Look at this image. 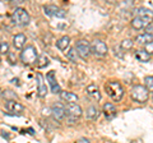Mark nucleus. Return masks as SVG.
Instances as JSON below:
<instances>
[{
  "label": "nucleus",
  "mask_w": 153,
  "mask_h": 143,
  "mask_svg": "<svg viewBox=\"0 0 153 143\" xmlns=\"http://www.w3.org/2000/svg\"><path fill=\"white\" fill-rule=\"evenodd\" d=\"M84 115H85V118H87L88 120L94 121V120H97L98 116H100V110H98L97 106H94V105H91V106L87 107V110H85Z\"/></svg>",
  "instance_id": "nucleus-18"
},
{
  "label": "nucleus",
  "mask_w": 153,
  "mask_h": 143,
  "mask_svg": "<svg viewBox=\"0 0 153 143\" xmlns=\"http://www.w3.org/2000/svg\"><path fill=\"white\" fill-rule=\"evenodd\" d=\"M74 49L76 51V55L84 60H87L89 58V55L92 54V51H91V44L87 40H78Z\"/></svg>",
  "instance_id": "nucleus-6"
},
{
  "label": "nucleus",
  "mask_w": 153,
  "mask_h": 143,
  "mask_svg": "<svg viewBox=\"0 0 153 143\" xmlns=\"http://www.w3.org/2000/svg\"><path fill=\"white\" fill-rule=\"evenodd\" d=\"M51 115L55 120H64L65 119V105L61 102H54L51 106Z\"/></svg>",
  "instance_id": "nucleus-9"
},
{
  "label": "nucleus",
  "mask_w": 153,
  "mask_h": 143,
  "mask_svg": "<svg viewBox=\"0 0 153 143\" xmlns=\"http://www.w3.org/2000/svg\"><path fill=\"white\" fill-rule=\"evenodd\" d=\"M91 51H92L93 55L102 58V56H106L108 54V47L103 40L96 39L91 42Z\"/></svg>",
  "instance_id": "nucleus-5"
},
{
  "label": "nucleus",
  "mask_w": 153,
  "mask_h": 143,
  "mask_svg": "<svg viewBox=\"0 0 153 143\" xmlns=\"http://www.w3.org/2000/svg\"><path fill=\"white\" fill-rule=\"evenodd\" d=\"M70 45V37L69 36H63L56 41V47L61 51H65Z\"/></svg>",
  "instance_id": "nucleus-21"
},
{
  "label": "nucleus",
  "mask_w": 153,
  "mask_h": 143,
  "mask_svg": "<svg viewBox=\"0 0 153 143\" xmlns=\"http://www.w3.org/2000/svg\"><path fill=\"white\" fill-rule=\"evenodd\" d=\"M137 17H140L144 21H147L148 23H152V21H153V10L149 9V8H146V7H139L137 9Z\"/></svg>",
  "instance_id": "nucleus-16"
},
{
  "label": "nucleus",
  "mask_w": 153,
  "mask_h": 143,
  "mask_svg": "<svg viewBox=\"0 0 153 143\" xmlns=\"http://www.w3.org/2000/svg\"><path fill=\"white\" fill-rule=\"evenodd\" d=\"M26 42H27V37L25 33H17L16 36H13L12 45L16 50H23L26 46Z\"/></svg>",
  "instance_id": "nucleus-15"
},
{
  "label": "nucleus",
  "mask_w": 153,
  "mask_h": 143,
  "mask_svg": "<svg viewBox=\"0 0 153 143\" xmlns=\"http://www.w3.org/2000/svg\"><path fill=\"white\" fill-rule=\"evenodd\" d=\"M133 46H134V42L130 39H125V40H123L120 42V47H121V50H124V51H130L133 49Z\"/></svg>",
  "instance_id": "nucleus-24"
},
{
  "label": "nucleus",
  "mask_w": 153,
  "mask_h": 143,
  "mask_svg": "<svg viewBox=\"0 0 153 143\" xmlns=\"http://www.w3.org/2000/svg\"><path fill=\"white\" fill-rule=\"evenodd\" d=\"M50 64V60L49 58L45 55V54H41V55H38V58H37V61H36V66L37 68H45V66H47Z\"/></svg>",
  "instance_id": "nucleus-23"
},
{
  "label": "nucleus",
  "mask_w": 153,
  "mask_h": 143,
  "mask_svg": "<svg viewBox=\"0 0 153 143\" xmlns=\"http://www.w3.org/2000/svg\"><path fill=\"white\" fill-rule=\"evenodd\" d=\"M8 60H9V63L10 64H17V56L13 54V52H9L8 54Z\"/></svg>",
  "instance_id": "nucleus-30"
},
{
  "label": "nucleus",
  "mask_w": 153,
  "mask_h": 143,
  "mask_svg": "<svg viewBox=\"0 0 153 143\" xmlns=\"http://www.w3.org/2000/svg\"><path fill=\"white\" fill-rule=\"evenodd\" d=\"M134 56H135V59L138 61H140V63H148V61L151 60V55L148 54L144 49L135 50V52H134Z\"/></svg>",
  "instance_id": "nucleus-20"
},
{
  "label": "nucleus",
  "mask_w": 153,
  "mask_h": 143,
  "mask_svg": "<svg viewBox=\"0 0 153 143\" xmlns=\"http://www.w3.org/2000/svg\"><path fill=\"white\" fill-rule=\"evenodd\" d=\"M12 22L17 26L21 27H26L30 25L31 22V17L25 8H16L12 13Z\"/></svg>",
  "instance_id": "nucleus-4"
},
{
  "label": "nucleus",
  "mask_w": 153,
  "mask_h": 143,
  "mask_svg": "<svg viewBox=\"0 0 153 143\" xmlns=\"http://www.w3.org/2000/svg\"><path fill=\"white\" fill-rule=\"evenodd\" d=\"M102 114L105 115V118L107 120H111L115 116L117 115V109H116V105L115 104H111V102H106L103 104L102 106Z\"/></svg>",
  "instance_id": "nucleus-14"
},
{
  "label": "nucleus",
  "mask_w": 153,
  "mask_h": 143,
  "mask_svg": "<svg viewBox=\"0 0 153 143\" xmlns=\"http://www.w3.org/2000/svg\"><path fill=\"white\" fill-rule=\"evenodd\" d=\"M4 106H5L7 110L12 114H21V112L25 111V106H23L21 102L16 101V100H5Z\"/></svg>",
  "instance_id": "nucleus-13"
},
{
  "label": "nucleus",
  "mask_w": 153,
  "mask_h": 143,
  "mask_svg": "<svg viewBox=\"0 0 153 143\" xmlns=\"http://www.w3.org/2000/svg\"><path fill=\"white\" fill-rule=\"evenodd\" d=\"M38 58V51L33 45H28L22 50L19 59L25 65H35Z\"/></svg>",
  "instance_id": "nucleus-3"
},
{
  "label": "nucleus",
  "mask_w": 153,
  "mask_h": 143,
  "mask_svg": "<svg viewBox=\"0 0 153 143\" xmlns=\"http://www.w3.org/2000/svg\"><path fill=\"white\" fill-rule=\"evenodd\" d=\"M9 49H10V46H9V42L7 41H0V55H8L9 52Z\"/></svg>",
  "instance_id": "nucleus-25"
},
{
  "label": "nucleus",
  "mask_w": 153,
  "mask_h": 143,
  "mask_svg": "<svg viewBox=\"0 0 153 143\" xmlns=\"http://www.w3.org/2000/svg\"><path fill=\"white\" fill-rule=\"evenodd\" d=\"M66 56H68L69 60H71L73 63H75L76 61V51H75V49H70L69 52H66Z\"/></svg>",
  "instance_id": "nucleus-28"
},
{
  "label": "nucleus",
  "mask_w": 153,
  "mask_h": 143,
  "mask_svg": "<svg viewBox=\"0 0 153 143\" xmlns=\"http://www.w3.org/2000/svg\"><path fill=\"white\" fill-rule=\"evenodd\" d=\"M44 12H45L46 16H49V17H55V18H65L66 17V12L64 9H61L56 5H52V4L45 5Z\"/></svg>",
  "instance_id": "nucleus-8"
},
{
  "label": "nucleus",
  "mask_w": 153,
  "mask_h": 143,
  "mask_svg": "<svg viewBox=\"0 0 153 143\" xmlns=\"http://www.w3.org/2000/svg\"><path fill=\"white\" fill-rule=\"evenodd\" d=\"M3 96V91H1V88H0V97Z\"/></svg>",
  "instance_id": "nucleus-33"
},
{
  "label": "nucleus",
  "mask_w": 153,
  "mask_h": 143,
  "mask_svg": "<svg viewBox=\"0 0 153 143\" xmlns=\"http://www.w3.org/2000/svg\"><path fill=\"white\" fill-rule=\"evenodd\" d=\"M75 143H91V142H89V139H87V138H79Z\"/></svg>",
  "instance_id": "nucleus-32"
},
{
  "label": "nucleus",
  "mask_w": 153,
  "mask_h": 143,
  "mask_svg": "<svg viewBox=\"0 0 153 143\" xmlns=\"http://www.w3.org/2000/svg\"><path fill=\"white\" fill-rule=\"evenodd\" d=\"M105 92H106L107 96L115 102L121 101L124 97V93H125L121 83L116 82V80H110V82L105 83Z\"/></svg>",
  "instance_id": "nucleus-1"
},
{
  "label": "nucleus",
  "mask_w": 153,
  "mask_h": 143,
  "mask_svg": "<svg viewBox=\"0 0 153 143\" xmlns=\"http://www.w3.org/2000/svg\"><path fill=\"white\" fill-rule=\"evenodd\" d=\"M60 98L61 101L66 102L68 105H71V104H76L78 102V95L76 93H73V92H69V91H61L60 92Z\"/></svg>",
  "instance_id": "nucleus-17"
},
{
  "label": "nucleus",
  "mask_w": 153,
  "mask_h": 143,
  "mask_svg": "<svg viewBox=\"0 0 153 143\" xmlns=\"http://www.w3.org/2000/svg\"><path fill=\"white\" fill-rule=\"evenodd\" d=\"M36 83H37V95H38V97H41V98L46 97L47 96V92H49V89H47L45 78L42 77L41 73H37L36 74Z\"/></svg>",
  "instance_id": "nucleus-12"
},
{
  "label": "nucleus",
  "mask_w": 153,
  "mask_h": 143,
  "mask_svg": "<svg viewBox=\"0 0 153 143\" xmlns=\"http://www.w3.org/2000/svg\"><path fill=\"white\" fill-rule=\"evenodd\" d=\"M144 30H146V32H144V33H147V35H151V36H153V22L151 23V25H148V26L144 28Z\"/></svg>",
  "instance_id": "nucleus-31"
},
{
  "label": "nucleus",
  "mask_w": 153,
  "mask_h": 143,
  "mask_svg": "<svg viewBox=\"0 0 153 143\" xmlns=\"http://www.w3.org/2000/svg\"><path fill=\"white\" fill-rule=\"evenodd\" d=\"M46 82L49 83L50 86V88H51V92L52 93H59L61 92V88H60V84L57 83V79H56V74H55V72L54 70H50L49 73L46 74Z\"/></svg>",
  "instance_id": "nucleus-11"
},
{
  "label": "nucleus",
  "mask_w": 153,
  "mask_h": 143,
  "mask_svg": "<svg viewBox=\"0 0 153 143\" xmlns=\"http://www.w3.org/2000/svg\"><path fill=\"white\" fill-rule=\"evenodd\" d=\"M130 97L134 102L138 104H147L149 100V92L144 84H135L130 89Z\"/></svg>",
  "instance_id": "nucleus-2"
},
{
  "label": "nucleus",
  "mask_w": 153,
  "mask_h": 143,
  "mask_svg": "<svg viewBox=\"0 0 153 143\" xmlns=\"http://www.w3.org/2000/svg\"><path fill=\"white\" fill-rule=\"evenodd\" d=\"M148 25H151V23H148L147 21H144L143 18L140 17H134L131 22H130V26L134 28V30H137V31H139V30H143V28H146Z\"/></svg>",
  "instance_id": "nucleus-19"
},
{
  "label": "nucleus",
  "mask_w": 153,
  "mask_h": 143,
  "mask_svg": "<svg viewBox=\"0 0 153 143\" xmlns=\"http://www.w3.org/2000/svg\"><path fill=\"white\" fill-rule=\"evenodd\" d=\"M0 61H1V56H0Z\"/></svg>",
  "instance_id": "nucleus-34"
},
{
  "label": "nucleus",
  "mask_w": 153,
  "mask_h": 143,
  "mask_svg": "<svg viewBox=\"0 0 153 143\" xmlns=\"http://www.w3.org/2000/svg\"><path fill=\"white\" fill-rule=\"evenodd\" d=\"M3 96L5 97V100H16V93L10 89H5V91H3Z\"/></svg>",
  "instance_id": "nucleus-27"
},
{
  "label": "nucleus",
  "mask_w": 153,
  "mask_h": 143,
  "mask_svg": "<svg viewBox=\"0 0 153 143\" xmlns=\"http://www.w3.org/2000/svg\"><path fill=\"white\" fill-rule=\"evenodd\" d=\"M151 41H153V36H151V35H147V33H140V35H138L137 37H135V42L138 45H147L148 42H151Z\"/></svg>",
  "instance_id": "nucleus-22"
},
{
  "label": "nucleus",
  "mask_w": 153,
  "mask_h": 143,
  "mask_svg": "<svg viewBox=\"0 0 153 143\" xmlns=\"http://www.w3.org/2000/svg\"><path fill=\"white\" fill-rule=\"evenodd\" d=\"M144 86L148 89V92H153V75H147L144 77Z\"/></svg>",
  "instance_id": "nucleus-26"
},
{
  "label": "nucleus",
  "mask_w": 153,
  "mask_h": 143,
  "mask_svg": "<svg viewBox=\"0 0 153 143\" xmlns=\"http://www.w3.org/2000/svg\"><path fill=\"white\" fill-rule=\"evenodd\" d=\"M143 49H144L148 54H149L151 56L153 55V41H151V42H148L147 45H144V47H143Z\"/></svg>",
  "instance_id": "nucleus-29"
},
{
  "label": "nucleus",
  "mask_w": 153,
  "mask_h": 143,
  "mask_svg": "<svg viewBox=\"0 0 153 143\" xmlns=\"http://www.w3.org/2000/svg\"><path fill=\"white\" fill-rule=\"evenodd\" d=\"M85 95H87L91 100H93V101H96V102L101 101V98H102L101 91H100L98 86L96 83H91V84H88L87 87H85Z\"/></svg>",
  "instance_id": "nucleus-10"
},
{
  "label": "nucleus",
  "mask_w": 153,
  "mask_h": 143,
  "mask_svg": "<svg viewBox=\"0 0 153 143\" xmlns=\"http://www.w3.org/2000/svg\"><path fill=\"white\" fill-rule=\"evenodd\" d=\"M83 115V110L78 104H71L65 106V118H68L71 121H76Z\"/></svg>",
  "instance_id": "nucleus-7"
}]
</instances>
